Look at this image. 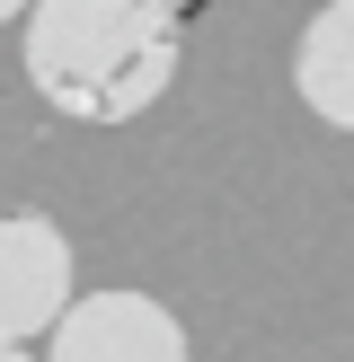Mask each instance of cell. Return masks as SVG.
Listing matches in <instances>:
<instances>
[{
    "label": "cell",
    "mask_w": 354,
    "mask_h": 362,
    "mask_svg": "<svg viewBox=\"0 0 354 362\" xmlns=\"http://www.w3.org/2000/svg\"><path fill=\"white\" fill-rule=\"evenodd\" d=\"M45 362H186V327L151 292H80L53 318Z\"/></svg>",
    "instance_id": "3"
},
{
    "label": "cell",
    "mask_w": 354,
    "mask_h": 362,
    "mask_svg": "<svg viewBox=\"0 0 354 362\" xmlns=\"http://www.w3.org/2000/svg\"><path fill=\"white\" fill-rule=\"evenodd\" d=\"M0 362H35V354H27V345H0Z\"/></svg>",
    "instance_id": "6"
},
{
    "label": "cell",
    "mask_w": 354,
    "mask_h": 362,
    "mask_svg": "<svg viewBox=\"0 0 354 362\" xmlns=\"http://www.w3.org/2000/svg\"><path fill=\"white\" fill-rule=\"evenodd\" d=\"M35 9V0H0V27H9V18H27Z\"/></svg>",
    "instance_id": "5"
},
{
    "label": "cell",
    "mask_w": 354,
    "mask_h": 362,
    "mask_svg": "<svg viewBox=\"0 0 354 362\" xmlns=\"http://www.w3.org/2000/svg\"><path fill=\"white\" fill-rule=\"evenodd\" d=\"M292 88L319 124L354 133V0H328V9L301 27L292 45Z\"/></svg>",
    "instance_id": "4"
},
{
    "label": "cell",
    "mask_w": 354,
    "mask_h": 362,
    "mask_svg": "<svg viewBox=\"0 0 354 362\" xmlns=\"http://www.w3.org/2000/svg\"><path fill=\"white\" fill-rule=\"evenodd\" d=\"M18 62L35 98L71 124H133L169 98L186 62V9L177 0H35L18 18Z\"/></svg>",
    "instance_id": "1"
},
{
    "label": "cell",
    "mask_w": 354,
    "mask_h": 362,
    "mask_svg": "<svg viewBox=\"0 0 354 362\" xmlns=\"http://www.w3.org/2000/svg\"><path fill=\"white\" fill-rule=\"evenodd\" d=\"M71 310V239L45 212H0V345L53 336V318Z\"/></svg>",
    "instance_id": "2"
}]
</instances>
